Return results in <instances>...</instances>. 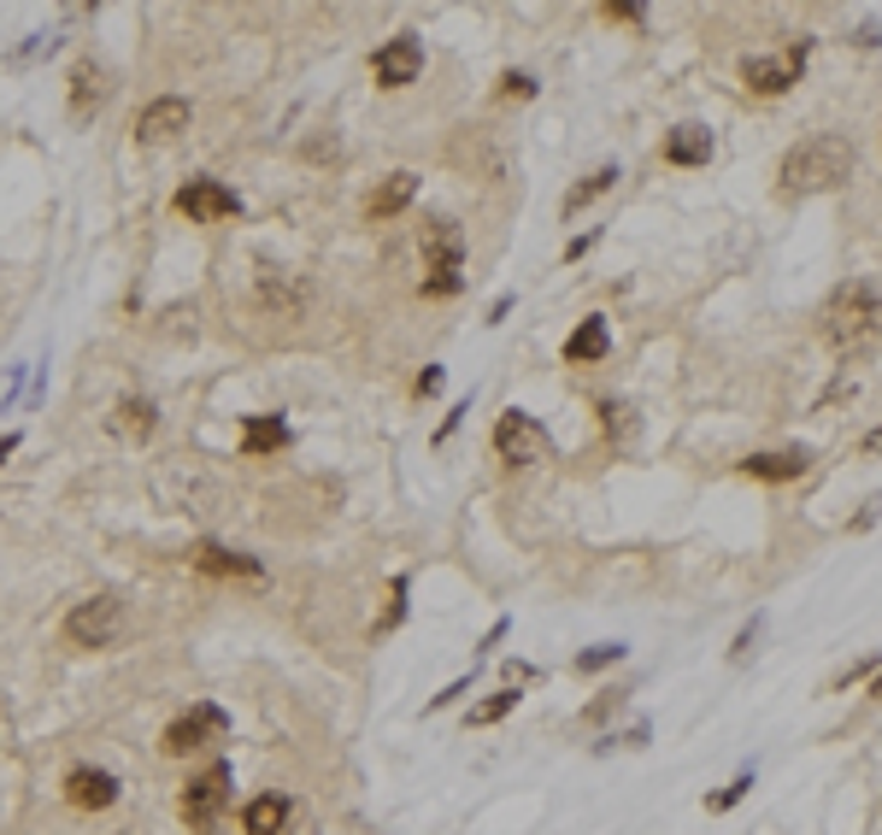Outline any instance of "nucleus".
<instances>
[{"label":"nucleus","mask_w":882,"mask_h":835,"mask_svg":"<svg viewBox=\"0 0 882 835\" xmlns=\"http://www.w3.org/2000/svg\"><path fill=\"white\" fill-rule=\"evenodd\" d=\"M853 171V141L848 136H806L783 154V189L789 195H824Z\"/></svg>","instance_id":"1"},{"label":"nucleus","mask_w":882,"mask_h":835,"mask_svg":"<svg viewBox=\"0 0 882 835\" xmlns=\"http://www.w3.org/2000/svg\"><path fill=\"white\" fill-rule=\"evenodd\" d=\"M824 336L835 353H865L882 342V295L871 283H841L824 306Z\"/></svg>","instance_id":"2"},{"label":"nucleus","mask_w":882,"mask_h":835,"mask_svg":"<svg viewBox=\"0 0 882 835\" xmlns=\"http://www.w3.org/2000/svg\"><path fill=\"white\" fill-rule=\"evenodd\" d=\"M418 247H424V295H436V301L459 295L465 288V236H459V224L454 218H429Z\"/></svg>","instance_id":"3"},{"label":"nucleus","mask_w":882,"mask_h":835,"mask_svg":"<svg viewBox=\"0 0 882 835\" xmlns=\"http://www.w3.org/2000/svg\"><path fill=\"white\" fill-rule=\"evenodd\" d=\"M230 783H236V770L230 765H207L200 777H189V788H182V824L189 829H218V818H224V806H230Z\"/></svg>","instance_id":"4"},{"label":"nucleus","mask_w":882,"mask_h":835,"mask_svg":"<svg viewBox=\"0 0 882 835\" xmlns=\"http://www.w3.org/2000/svg\"><path fill=\"white\" fill-rule=\"evenodd\" d=\"M118 636H125V600L118 595L77 600L71 618H66V641L71 647H112Z\"/></svg>","instance_id":"5"},{"label":"nucleus","mask_w":882,"mask_h":835,"mask_svg":"<svg viewBox=\"0 0 882 835\" xmlns=\"http://www.w3.org/2000/svg\"><path fill=\"white\" fill-rule=\"evenodd\" d=\"M177 213L189 224H230L241 213V200H236V189H224L218 177H189L177 189Z\"/></svg>","instance_id":"6"},{"label":"nucleus","mask_w":882,"mask_h":835,"mask_svg":"<svg viewBox=\"0 0 882 835\" xmlns=\"http://www.w3.org/2000/svg\"><path fill=\"white\" fill-rule=\"evenodd\" d=\"M418 71H424V41L413 30L388 36L383 48H377V59H371L377 89H406V82H418Z\"/></svg>","instance_id":"7"},{"label":"nucleus","mask_w":882,"mask_h":835,"mask_svg":"<svg viewBox=\"0 0 882 835\" xmlns=\"http://www.w3.org/2000/svg\"><path fill=\"white\" fill-rule=\"evenodd\" d=\"M224 729H230V718L218 713V706H195V713H182L177 724H166V754L171 759H189V754H200L207 741H224Z\"/></svg>","instance_id":"8"},{"label":"nucleus","mask_w":882,"mask_h":835,"mask_svg":"<svg viewBox=\"0 0 882 835\" xmlns=\"http://www.w3.org/2000/svg\"><path fill=\"white\" fill-rule=\"evenodd\" d=\"M495 453L506 459V465H536V459H547V430L529 412H501Z\"/></svg>","instance_id":"9"},{"label":"nucleus","mask_w":882,"mask_h":835,"mask_svg":"<svg viewBox=\"0 0 882 835\" xmlns=\"http://www.w3.org/2000/svg\"><path fill=\"white\" fill-rule=\"evenodd\" d=\"M189 100L182 95H159V100H148L141 107V118H136V141L141 148H166V141H177L182 130H189Z\"/></svg>","instance_id":"10"},{"label":"nucleus","mask_w":882,"mask_h":835,"mask_svg":"<svg viewBox=\"0 0 882 835\" xmlns=\"http://www.w3.org/2000/svg\"><path fill=\"white\" fill-rule=\"evenodd\" d=\"M800 66H806V41H794L783 59H747L742 77H747L753 95H783L789 82H800Z\"/></svg>","instance_id":"11"},{"label":"nucleus","mask_w":882,"mask_h":835,"mask_svg":"<svg viewBox=\"0 0 882 835\" xmlns=\"http://www.w3.org/2000/svg\"><path fill=\"white\" fill-rule=\"evenodd\" d=\"M66 800L83 806V812H107L118 800V777H112V770H100V765H77L71 777H66Z\"/></svg>","instance_id":"12"},{"label":"nucleus","mask_w":882,"mask_h":835,"mask_svg":"<svg viewBox=\"0 0 882 835\" xmlns=\"http://www.w3.org/2000/svg\"><path fill=\"white\" fill-rule=\"evenodd\" d=\"M418 200V171H388L377 189H371V200H365V218H395V213H406V206Z\"/></svg>","instance_id":"13"},{"label":"nucleus","mask_w":882,"mask_h":835,"mask_svg":"<svg viewBox=\"0 0 882 835\" xmlns=\"http://www.w3.org/2000/svg\"><path fill=\"white\" fill-rule=\"evenodd\" d=\"M806 465H812L806 448H776V453H753V459H742V471L759 477V483H794V477H806Z\"/></svg>","instance_id":"14"},{"label":"nucleus","mask_w":882,"mask_h":835,"mask_svg":"<svg viewBox=\"0 0 882 835\" xmlns=\"http://www.w3.org/2000/svg\"><path fill=\"white\" fill-rule=\"evenodd\" d=\"M289 824H295V800L289 795H259V800L241 806V829L248 835H283Z\"/></svg>","instance_id":"15"},{"label":"nucleus","mask_w":882,"mask_h":835,"mask_svg":"<svg viewBox=\"0 0 882 835\" xmlns=\"http://www.w3.org/2000/svg\"><path fill=\"white\" fill-rule=\"evenodd\" d=\"M606 353H612L606 318H583V324L565 336V365H594V360H606Z\"/></svg>","instance_id":"16"},{"label":"nucleus","mask_w":882,"mask_h":835,"mask_svg":"<svg viewBox=\"0 0 882 835\" xmlns=\"http://www.w3.org/2000/svg\"><path fill=\"white\" fill-rule=\"evenodd\" d=\"M277 448H289V424H283V412H265V418H248L241 424V453H277Z\"/></svg>","instance_id":"17"},{"label":"nucleus","mask_w":882,"mask_h":835,"mask_svg":"<svg viewBox=\"0 0 882 835\" xmlns=\"http://www.w3.org/2000/svg\"><path fill=\"white\" fill-rule=\"evenodd\" d=\"M612 183H618V165H601V171H588L583 183H571V189L559 195V218H577L583 206H594V200L612 189Z\"/></svg>","instance_id":"18"},{"label":"nucleus","mask_w":882,"mask_h":835,"mask_svg":"<svg viewBox=\"0 0 882 835\" xmlns=\"http://www.w3.org/2000/svg\"><path fill=\"white\" fill-rule=\"evenodd\" d=\"M200 571H212V577H259V559H248V553H230V548H218V541H200V548L189 553Z\"/></svg>","instance_id":"19"},{"label":"nucleus","mask_w":882,"mask_h":835,"mask_svg":"<svg viewBox=\"0 0 882 835\" xmlns=\"http://www.w3.org/2000/svg\"><path fill=\"white\" fill-rule=\"evenodd\" d=\"M665 159L671 165H706L712 159V136L701 130V124H676V130L665 136Z\"/></svg>","instance_id":"20"},{"label":"nucleus","mask_w":882,"mask_h":835,"mask_svg":"<svg viewBox=\"0 0 882 835\" xmlns=\"http://www.w3.org/2000/svg\"><path fill=\"white\" fill-rule=\"evenodd\" d=\"M100 95H107V71H100L95 59H77V71H71V112L89 118V107H100Z\"/></svg>","instance_id":"21"},{"label":"nucleus","mask_w":882,"mask_h":835,"mask_svg":"<svg viewBox=\"0 0 882 835\" xmlns=\"http://www.w3.org/2000/svg\"><path fill=\"white\" fill-rule=\"evenodd\" d=\"M153 424H159V418H153V401H136V394H130V401H118V418H112L118 435H130V442H148Z\"/></svg>","instance_id":"22"},{"label":"nucleus","mask_w":882,"mask_h":835,"mask_svg":"<svg viewBox=\"0 0 882 835\" xmlns=\"http://www.w3.org/2000/svg\"><path fill=\"white\" fill-rule=\"evenodd\" d=\"M259 288H265V306H271V312H289V318H300V288L277 283V271H265Z\"/></svg>","instance_id":"23"},{"label":"nucleus","mask_w":882,"mask_h":835,"mask_svg":"<svg viewBox=\"0 0 882 835\" xmlns=\"http://www.w3.org/2000/svg\"><path fill=\"white\" fill-rule=\"evenodd\" d=\"M512 706H518V688H501V695H488L483 706H470V724H501Z\"/></svg>","instance_id":"24"},{"label":"nucleus","mask_w":882,"mask_h":835,"mask_svg":"<svg viewBox=\"0 0 882 835\" xmlns=\"http://www.w3.org/2000/svg\"><path fill=\"white\" fill-rule=\"evenodd\" d=\"M601 424H606V435H618V442H630V435H635V418H630V406H612V401H601Z\"/></svg>","instance_id":"25"},{"label":"nucleus","mask_w":882,"mask_h":835,"mask_svg":"<svg viewBox=\"0 0 882 835\" xmlns=\"http://www.w3.org/2000/svg\"><path fill=\"white\" fill-rule=\"evenodd\" d=\"M618 659H624V647L606 641V647H588V654L577 659V671H606V665H618Z\"/></svg>","instance_id":"26"},{"label":"nucleus","mask_w":882,"mask_h":835,"mask_svg":"<svg viewBox=\"0 0 882 835\" xmlns=\"http://www.w3.org/2000/svg\"><path fill=\"white\" fill-rule=\"evenodd\" d=\"M747 788H753V777H735L730 788H717V795L706 800V812H730L735 800H742V795H747Z\"/></svg>","instance_id":"27"},{"label":"nucleus","mask_w":882,"mask_h":835,"mask_svg":"<svg viewBox=\"0 0 882 835\" xmlns=\"http://www.w3.org/2000/svg\"><path fill=\"white\" fill-rule=\"evenodd\" d=\"M501 95H506V100H529V95H536V82H529L524 71H506V77H501Z\"/></svg>","instance_id":"28"},{"label":"nucleus","mask_w":882,"mask_h":835,"mask_svg":"<svg viewBox=\"0 0 882 835\" xmlns=\"http://www.w3.org/2000/svg\"><path fill=\"white\" fill-rule=\"evenodd\" d=\"M606 18H630V24H635V18H642V7H635V0H606Z\"/></svg>","instance_id":"29"},{"label":"nucleus","mask_w":882,"mask_h":835,"mask_svg":"<svg viewBox=\"0 0 882 835\" xmlns=\"http://www.w3.org/2000/svg\"><path fill=\"white\" fill-rule=\"evenodd\" d=\"M12 453H18V435H0V465H7Z\"/></svg>","instance_id":"30"},{"label":"nucleus","mask_w":882,"mask_h":835,"mask_svg":"<svg viewBox=\"0 0 882 835\" xmlns=\"http://www.w3.org/2000/svg\"><path fill=\"white\" fill-rule=\"evenodd\" d=\"M865 453H882V424H876V430L865 435Z\"/></svg>","instance_id":"31"},{"label":"nucleus","mask_w":882,"mask_h":835,"mask_svg":"<svg viewBox=\"0 0 882 835\" xmlns=\"http://www.w3.org/2000/svg\"><path fill=\"white\" fill-rule=\"evenodd\" d=\"M871 695H876V700H882V677H876V682H871Z\"/></svg>","instance_id":"32"}]
</instances>
